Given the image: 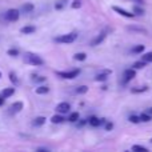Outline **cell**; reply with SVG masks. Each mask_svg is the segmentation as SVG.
<instances>
[{
	"instance_id": "obj_5",
	"label": "cell",
	"mask_w": 152,
	"mask_h": 152,
	"mask_svg": "<svg viewBox=\"0 0 152 152\" xmlns=\"http://www.w3.org/2000/svg\"><path fill=\"white\" fill-rule=\"evenodd\" d=\"M136 76V71H135L134 68H129V69H126L124 71V75H123V80H124V83H128V81H131L132 79Z\"/></svg>"
},
{
	"instance_id": "obj_11",
	"label": "cell",
	"mask_w": 152,
	"mask_h": 152,
	"mask_svg": "<svg viewBox=\"0 0 152 152\" xmlns=\"http://www.w3.org/2000/svg\"><path fill=\"white\" fill-rule=\"evenodd\" d=\"M103 120H104V119H99V118H96V116H91V118L88 119V123L91 124L92 127H99L100 124L103 123Z\"/></svg>"
},
{
	"instance_id": "obj_16",
	"label": "cell",
	"mask_w": 152,
	"mask_h": 152,
	"mask_svg": "<svg viewBox=\"0 0 152 152\" xmlns=\"http://www.w3.org/2000/svg\"><path fill=\"white\" fill-rule=\"evenodd\" d=\"M48 91H50V88L45 86H40L39 88H36V94L39 95H44V94H48Z\"/></svg>"
},
{
	"instance_id": "obj_35",
	"label": "cell",
	"mask_w": 152,
	"mask_h": 152,
	"mask_svg": "<svg viewBox=\"0 0 152 152\" xmlns=\"http://www.w3.org/2000/svg\"><path fill=\"white\" fill-rule=\"evenodd\" d=\"M112 127H113L112 123H107V126H105V129H107V131H111V129H112Z\"/></svg>"
},
{
	"instance_id": "obj_15",
	"label": "cell",
	"mask_w": 152,
	"mask_h": 152,
	"mask_svg": "<svg viewBox=\"0 0 152 152\" xmlns=\"http://www.w3.org/2000/svg\"><path fill=\"white\" fill-rule=\"evenodd\" d=\"M63 120H64V118L61 115H53L51 118V123H53V124H60Z\"/></svg>"
},
{
	"instance_id": "obj_12",
	"label": "cell",
	"mask_w": 152,
	"mask_h": 152,
	"mask_svg": "<svg viewBox=\"0 0 152 152\" xmlns=\"http://www.w3.org/2000/svg\"><path fill=\"white\" fill-rule=\"evenodd\" d=\"M35 31H36V27H34V26H26V27H23V28H21V32H23V34H26V35L34 34Z\"/></svg>"
},
{
	"instance_id": "obj_23",
	"label": "cell",
	"mask_w": 152,
	"mask_h": 152,
	"mask_svg": "<svg viewBox=\"0 0 152 152\" xmlns=\"http://www.w3.org/2000/svg\"><path fill=\"white\" fill-rule=\"evenodd\" d=\"M79 118H80V115H79L77 112H74V113H71V115H69V119H68V120L72 121V123H75V121L79 120Z\"/></svg>"
},
{
	"instance_id": "obj_39",
	"label": "cell",
	"mask_w": 152,
	"mask_h": 152,
	"mask_svg": "<svg viewBox=\"0 0 152 152\" xmlns=\"http://www.w3.org/2000/svg\"><path fill=\"white\" fill-rule=\"evenodd\" d=\"M137 3H140V4H142V3H143V0H137Z\"/></svg>"
},
{
	"instance_id": "obj_7",
	"label": "cell",
	"mask_w": 152,
	"mask_h": 152,
	"mask_svg": "<svg viewBox=\"0 0 152 152\" xmlns=\"http://www.w3.org/2000/svg\"><path fill=\"white\" fill-rule=\"evenodd\" d=\"M69 110H71V105H69V103L63 102V103H60V104L56 105V111H58L59 113H67Z\"/></svg>"
},
{
	"instance_id": "obj_41",
	"label": "cell",
	"mask_w": 152,
	"mask_h": 152,
	"mask_svg": "<svg viewBox=\"0 0 152 152\" xmlns=\"http://www.w3.org/2000/svg\"><path fill=\"white\" fill-rule=\"evenodd\" d=\"M151 143H152V139H151Z\"/></svg>"
},
{
	"instance_id": "obj_33",
	"label": "cell",
	"mask_w": 152,
	"mask_h": 152,
	"mask_svg": "<svg viewBox=\"0 0 152 152\" xmlns=\"http://www.w3.org/2000/svg\"><path fill=\"white\" fill-rule=\"evenodd\" d=\"M128 29H132V31H139V32H145V29H143V28H135V27H128Z\"/></svg>"
},
{
	"instance_id": "obj_10",
	"label": "cell",
	"mask_w": 152,
	"mask_h": 152,
	"mask_svg": "<svg viewBox=\"0 0 152 152\" xmlns=\"http://www.w3.org/2000/svg\"><path fill=\"white\" fill-rule=\"evenodd\" d=\"M105 36H107V34H105V32H100L99 35H97V37L96 39H94L91 42V45L92 47H95V45H97V44H100V43L103 42V40L105 39Z\"/></svg>"
},
{
	"instance_id": "obj_36",
	"label": "cell",
	"mask_w": 152,
	"mask_h": 152,
	"mask_svg": "<svg viewBox=\"0 0 152 152\" xmlns=\"http://www.w3.org/2000/svg\"><path fill=\"white\" fill-rule=\"evenodd\" d=\"M4 99H5V97L3 96V95H0V105L4 104Z\"/></svg>"
},
{
	"instance_id": "obj_1",
	"label": "cell",
	"mask_w": 152,
	"mask_h": 152,
	"mask_svg": "<svg viewBox=\"0 0 152 152\" xmlns=\"http://www.w3.org/2000/svg\"><path fill=\"white\" fill-rule=\"evenodd\" d=\"M24 63L31 64V66H42L44 61H43V59L40 58L39 55H36V53L27 52L26 55H24Z\"/></svg>"
},
{
	"instance_id": "obj_18",
	"label": "cell",
	"mask_w": 152,
	"mask_h": 152,
	"mask_svg": "<svg viewBox=\"0 0 152 152\" xmlns=\"http://www.w3.org/2000/svg\"><path fill=\"white\" fill-rule=\"evenodd\" d=\"M142 60H144L145 63H152V52H147L142 56Z\"/></svg>"
},
{
	"instance_id": "obj_40",
	"label": "cell",
	"mask_w": 152,
	"mask_h": 152,
	"mask_svg": "<svg viewBox=\"0 0 152 152\" xmlns=\"http://www.w3.org/2000/svg\"><path fill=\"white\" fill-rule=\"evenodd\" d=\"M0 77H1V72H0Z\"/></svg>"
},
{
	"instance_id": "obj_22",
	"label": "cell",
	"mask_w": 152,
	"mask_h": 152,
	"mask_svg": "<svg viewBox=\"0 0 152 152\" xmlns=\"http://www.w3.org/2000/svg\"><path fill=\"white\" fill-rule=\"evenodd\" d=\"M145 64H147V63H145L144 60L136 61V63L134 64V68H135V69H140V68H144V67H145Z\"/></svg>"
},
{
	"instance_id": "obj_25",
	"label": "cell",
	"mask_w": 152,
	"mask_h": 152,
	"mask_svg": "<svg viewBox=\"0 0 152 152\" xmlns=\"http://www.w3.org/2000/svg\"><path fill=\"white\" fill-rule=\"evenodd\" d=\"M148 89V87H142V88H132L131 92L132 94H140V92H145Z\"/></svg>"
},
{
	"instance_id": "obj_20",
	"label": "cell",
	"mask_w": 152,
	"mask_h": 152,
	"mask_svg": "<svg viewBox=\"0 0 152 152\" xmlns=\"http://www.w3.org/2000/svg\"><path fill=\"white\" fill-rule=\"evenodd\" d=\"M66 3H67V0H59V1L55 4V8H56L58 11L63 10V8L66 7Z\"/></svg>"
},
{
	"instance_id": "obj_13",
	"label": "cell",
	"mask_w": 152,
	"mask_h": 152,
	"mask_svg": "<svg viewBox=\"0 0 152 152\" xmlns=\"http://www.w3.org/2000/svg\"><path fill=\"white\" fill-rule=\"evenodd\" d=\"M45 120H47V119H45L44 116H39V118H36L34 121H32V124L36 126V127H39V126H43V124L45 123Z\"/></svg>"
},
{
	"instance_id": "obj_37",
	"label": "cell",
	"mask_w": 152,
	"mask_h": 152,
	"mask_svg": "<svg viewBox=\"0 0 152 152\" xmlns=\"http://www.w3.org/2000/svg\"><path fill=\"white\" fill-rule=\"evenodd\" d=\"M145 112H147V113H150V115H152V107H151V108H148V110L145 111Z\"/></svg>"
},
{
	"instance_id": "obj_9",
	"label": "cell",
	"mask_w": 152,
	"mask_h": 152,
	"mask_svg": "<svg viewBox=\"0 0 152 152\" xmlns=\"http://www.w3.org/2000/svg\"><path fill=\"white\" fill-rule=\"evenodd\" d=\"M110 74H111L110 69H104V71H102L100 74H97V76L95 77V80H96V81H105Z\"/></svg>"
},
{
	"instance_id": "obj_32",
	"label": "cell",
	"mask_w": 152,
	"mask_h": 152,
	"mask_svg": "<svg viewBox=\"0 0 152 152\" xmlns=\"http://www.w3.org/2000/svg\"><path fill=\"white\" fill-rule=\"evenodd\" d=\"M34 10V5L32 4H26L24 5V11H32Z\"/></svg>"
},
{
	"instance_id": "obj_3",
	"label": "cell",
	"mask_w": 152,
	"mask_h": 152,
	"mask_svg": "<svg viewBox=\"0 0 152 152\" xmlns=\"http://www.w3.org/2000/svg\"><path fill=\"white\" fill-rule=\"evenodd\" d=\"M56 75L60 76L63 79H75L80 75V69H72V71H67V72H56Z\"/></svg>"
},
{
	"instance_id": "obj_26",
	"label": "cell",
	"mask_w": 152,
	"mask_h": 152,
	"mask_svg": "<svg viewBox=\"0 0 152 152\" xmlns=\"http://www.w3.org/2000/svg\"><path fill=\"white\" fill-rule=\"evenodd\" d=\"M87 91H88V87L87 86H80L76 88V92H77V94H86Z\"/></svg>"
},
{
	"instance_id": "obj_24",
	"label": "cell",
	"mask_w": 152,
	"mask_h": 152,
	"mask_svg": "<svg viewBox=\"0 0 152 152\" xmlns=\"http://www.w3.org/2000/svg\"><path fill=\"white\" fill-rule=\"evenodd\" d=\"M129 121L131 123H134V124H137V123H140V116H136V115H132V116H129Z\"/></svg>"
},
{
	"instance_id": "obj_2",
	"label": "cell",
	"mask_w": 152,
	"mask_h": 152,
	"mask_svg": "<svg viewBox=\"0 0 152 152\" xmlns=\"http://www.w3.org/2000/svg\"><path fill=\"white\" fill-rule=\"evenodd\" d=\"M76 37H77V35H76L75 32H69V34L55 37V42L56 43H74L76 40Z\"/></svg>"
},
{
	"instance_id": "obj_29",
	"label": "cell",
	"mask_w": 152,
	"mask_h": 152,
	"mask_svg": "<svg viewBox=\"0 0 152 152\" xmlns=\"http://www.w3.org/2000/svg\"><path fill=\"white\" fill-rule=\"evenodd\" d=\"M10 80L12 81L13 84H19V80H18V77H16L15 72H11V74H10Z\"/></svg>"
},
{
	"instance_id": "obj_4",
	"label": "cell",
	"mask_w": 152,
	"mask_h": 152,
	"mask_svg": "<svg viewBox=\"0 0 152 152\" xmlns=\"http://www.w3.org/2000/svg\"><path fill=\"white\" fill-rule=\"evenodd\" d=\"M19 16H20V13H19V11L15 10V8H11V10H8L7 12H5V19H7L8 21H16L19 19Z\"/></svg>"
},
{
	"instance_id": "obj_21",
	"label": "cell",
	"mask_w": 152,
	"mask_h": 152,
	"mask_svg": "<svg viewBox=\"0 0 152 152\" xmlns=\"http://www.w3.org/2000/svg\"><path fill=\"white\" fill-rule=\"evenodd\" d=\"M143 51H144V45L143 44H139V45L132 48V53H142Z\"/></svg>"
},
{
	"instance_id": "obj_8",
	"label": "cell",
	"mask_w": 152,
	"mask_h": 152,
	"mask_svg": "<svg viewBox=\"0 0 152 152\" xmlns=\"http://www.w3.org/2000/svg\"><path fill=\"white\" fill-rule=\"evenodd\" d=\"M23 102H16L13 103L12 105H11L10 108V113H16V112H20L21 110H23Z\"/></svg>"
},
{
	"instance_id": "obj_31",
	"label": "cell",
	"mask_w": 152,
	"mask_h": 152,
	"mask_svg": "<svg viewBox=\"0 0 152 152\" xmlns=\"http://www.w3.org/2000/svg\"><path fill=\"white\" fill-rule=\"evenodd\" d=\"M8 55H11V56H18V55H19V51H16V50H10V51H8Z\"/></svg>"
},
{
	"instance_id": "obj_34",
	"label": "cell",
	"mask_w": 152,
	"mask_h": 152,
	"mask_svg": "<svg viewBox=\"0 0 152 152\" xmlns=\"http://www.w3.org/2000/svg\"><path fill=\"white\" fill-rule=\"evenodd\" d=\"M34 80H35V81H44L45 77H44V76H37V77L34 79Z\"/></svg>"
},
{
	"instance_id": "obj_6",
	"label": "cell",
	"mask_w": 152,
	"mask_h": 152,
	"mask_svg": "<svg viewBox=\"0 0 152 152\" xmlns=\"http://www.w3.org/2000/svg\"><path fill=\"white\" fill-rule=\"evenodd\" d=\"M112 10L115 11V12H118L119 15L126 16V18H134V16H135V13H134V12H128L127 10H123V8H120V7H115V5H113Z\"/></svg>"
},
{
	"instance_id": "obj_19",
	"label": "cell",
	"mask_w": 152,
	"mask_h": 152,
	"mask_svg": "<svg viewBox=\"0 0 152 152\" xmlns=\"http://www.w3.org/2000/svg\"><path fill=\"white\" fill-rule=\"evenodd\" d=\"M140 120L142 121H150V120H152V115H150V113H147V112H144V113H142L140 115Z\"/></svg>"
},
{
	"instance_id": "obj_30",
	"label": "cell",
	"mask_w": 152,
	"mask_h": 152,
	"mask_svg": "<svg viewBox=\"0 0 152 152\" xmlns=\"http://www.w3.org/2000/svg\"><path fill=\"white\" fill-rule=\"evenodd\" d=\"M80 7H81L80 0H74V3H72V8H80Z\"/></svg>"
},
{
	"instance_id": "obj_17",
	"label": "cell",
	"mask_w": 152,
	"mask_h": 152,
	"mask_svg": "<svg viewBox=\"0 0 152 152\" xmlns=\"http://www.w3.org/2000/svg\"><path fill=\"white\" fill-rule=\"evenodd\" d=\"M75 60H77V61H84L87 59V55L84 52H79V53H75Z\"/></svg>"
},
{
	"instance_id": "obj_14",
	"label": "cell",
	"mask_w": 152,
	"mask_h": 152,
	"mask_svg": "<svg viewBox=\"0 0 152 152\" xmlns=\"http://www.w3.org/2000/svg\"><path fill=\"white\" fill-rule=\"evenodd\" d=\"M15 94V89L13 88H4L3 89V92H1V95L7 99V97H10V96H12V95Z\"/></svg>"
},
{
	"instance_id": "obj_27",
	"label": "cell",
	"mask_w": 152,
	"mask_h": 152,
	"mask_svg": "<svg viewBox=\"0 0 152 152\" xmlns=\"http://www.w3.org/2000/svg\"><path fill=\"white\" fill-rule=\"evenodd\" d=\"M132 151H140V152H148V150L143 145H134L132 147Z\"/></svg>"
},
{
	"instance_id": "obj_28",
	"label": "cell",
	"mask_w": 152,
	"mask_h": 152,
	"mask_svg": "<svg viewBox=\"0 0 152 152\" xmlns=\"http://www.w3.org/2000/svg\"><path fill=\"white\" fill-rule=\"evenodd\" d=\"M134 13L135 15H143V13H144V10L140 8V7H137V5H135L134 7Z\"/></svg>"
},
{
	"instance_id": "obj_38",
	"label": "cell",
	"mask_w": 152,
	"mask_h": 152,
	"mask_svg": "<svg viewBox=\"0 0 152 152\" xmlns=\"http://www.w3.org/2000/svg\"><path fill=\"white\" fill-rule=\"evenodd\" d=\"M84 124H86V120H83V121H80V123H79V126H84Z\"/></svg>"
}]
</instances>
